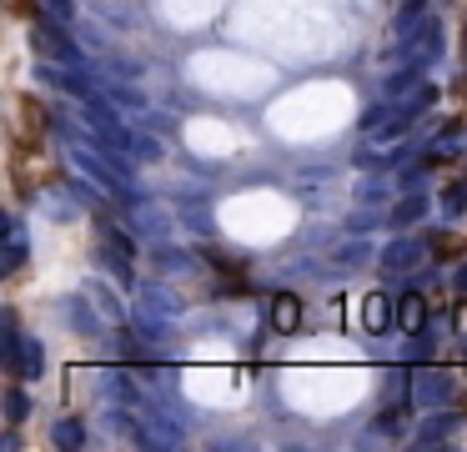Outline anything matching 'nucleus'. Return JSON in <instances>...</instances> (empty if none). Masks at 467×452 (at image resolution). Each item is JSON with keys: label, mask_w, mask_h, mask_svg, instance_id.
<instances>
[{"label": "nucleus", "mask_w": 467, "mask_h": 452, "mask_svg": "<svg viewBox=\"0 0 467 452\" xmlns=\"http://www.w3.org/2000/svg\"><path fill=\"white\" fill-rule=\"evenodd\" d=\"M433 101H437V91H433V86H422V91L412 96V101H402V106H397V111L387 116V121L377 126V141H397V136H407V131H412V126H417L422 116H427V106H433Z\"/></svg>", "instance_id": "obj_1"}, {"label": "nucleus", "mask_w": 467, "mask_h": 452, "mask_svg": "<svg viewBox=\"0 0 467 452\" xmlns=\"http://www.w3.org/2000/svg\"><path fill=\"white\" fill-rule=\"evenodd\" d=\"M347 232H352V236H362V232H372V217H367V211H357V217L347 221Z\"/></svg>", "instance_id": "obj_21"}, {"label": "nucleus", "mask_w": 467, "mask_h": 452, "mask_svg": "<svg viewBox=\"0 0 467 452\" xmlns=\"http://www.w3.org/2000/svg\"><path fill=\"white\" fill-rule=\"evenodd\" d=\"M427 61H433V56H427V50H417V56H412L407 65L387 71V80H382V96H392V101H397L402 91H412V86L422 80V71H427Z\"/></svg>", "instance_id": "obj_5"}, {"label": "nucleus", "mask_w": 467, "mask_h": 452, "mask_svg": "<svg viewBox=\"0 0 467 452\" xmlns=\"http://www.w3.org/2000/svg\"><path fill=\"white\" fill-rule=\"evenodd\" d=\"M46 372V352H41V342H26L20 347V377H41Z\"/></svg>", "instance_id": "obj_15"}, {"label": "nucleus", "mask_w": 467, "mask_h": 452, "mask_svg": "<svg viewBox=\"0 0 467 452\" xmlns=\"http://www.w3.org/2000/svg\"><path fill=\"white\" fill-rule=\"evenodd\" d=\"M111 251H121V257H131V251H136V241H131V236H126L121 226H111Z\"/></svg>", "instance_id": "obj_20"}, {"label": "nucleus", "mask_w": 467, "mask_h": 452, "mask_svg": "<svg viewBox=\"0 0 467 452\" xmlns=\"http://www.w3.org/2000/svg\"><path fill=\"white\" fill-rule=\"evenodd\" d=\"M131 157H141V161H156V157H161V146H156L151 136H136V141H131Z\"/></svg>", "instance_id": "obj_18"}, {"label": "nucleus", "mask_w": 467, "mask_h": 452, "mask_svg": "<svg viewBox=\"0 0 467 452\" xmlns=\"http://www.w3.org/2000/svg\"><path fill=\"white\" fill-rule=\"evenodd\" d=\"M357 202H387V187H377V181H372V187H367V191H362V196H357Z\"/></svg>", "instance_id": "obj_23"}, {"label": "nucleus", "mask_w": 467, "mask_h": 452, "mask_svg": "<svg viewBox=\"0 0 467 452\" xmlns=\"http://www.w3.org/2000/svg\"><path fill=\"white\" fill-rule=\"evenodd\" d=\"M427 211H433V202H427L422 191H407L402 202H397V206H392V211H387V226H397V232H407V226H417V221L427 217Z\"/></svg>", "instance_id": "obj_7"}, {"label": "nucleus", "mask_w": 467, "mask_h": 452, "mask_svg": "<svg viewBox=\"0 0 467 452\" xmlns=\"http://www.w3.org/2000/svg\"><path fill=\"white\" fill-rule=\"evenodd\" d=\"M5 418H11V427H20V422L31 418V397H26L20 387L5 392Z\"/></svg>", "instance_id": "obj_14"}, {"label": "nucleus", "mask_w": 467, "mask_h": 452, "mask_svg": "<svg viewBox=\"0 0 467 452\" xmlns=\"http://www.w3.org/2000/svg\"><path fill=\"white\" fill-rule=\"evenodd\" d=\"M71 327L86 332V337H96V332H101V322H96V312L86 307V302H71Z\"/></svg>", "instance_id": "obj_16"}, {"label": "nucleus", "mask_w": 467, "mask_h": 452, "mask_svg": "<svg viewBox=\"0 0 467 452\" xmlns=\"http://www.w3.org/2000/svg\"><path fill=\"white\" fill-rule=\"evenodd\" d=\"M116 352H121V357H126V362L136 357V352H141V342H136V332H126V327H121V332H116Z\"/></svg>", "instance_id": "obj_19"}, {"label": "nucleus", "mask_w": 467, "mask_h": 452, "mask_svg": "<svg viewBox=\"0 0 467 452\" xmlns=\"http://www.w3.org/2000/svg\"><path fill=\"white\" fill-rule=\"evenodd\" d=\"M266 327L296 332V327H302V302H296L292 292H277L272 302H266Z\"/></svg>", "instance_id": "obj_6"}, {"label": "nucleus", "mask_w": 467, "mask_h": 452, "mask_svg": "<svg viewBox=\"0 0 467 452\" xmlns=\"http://www.w3.org/2000/svg\"><path fill=\"white\" fill-rule=\"evenodd\" d=\"M367 327H372V332H392V327H397V302L372 296V302H367Z\"/></svg>", "instance_id": "obj_11"}, {"label": "nucleus", "mask_w": 467, "mask_h": 452, "mask_svg": "<svg viewBox=\"0 0 467 452\" xmlns=\"http://www.w3.org/2000/svg\"><path fill=\"white\" fill-rule=\"evenodd\" d=\"M402 418H407V407H402V402H387V407L372 418V433H377V437H397V433H402Z\"/></svg>", "instance_id": "obj_12"}, {"label": "nucleus", "mask_w": 467, "mask_h": 452, "mask_svg": "<svg viewBox=\"0 0 467 452\" xmlns=\"http://www.w3.org/2000/svg\"><path fill=\"white\" fill-rule=\"evenodd\" d=\"M26 266V226L16 217L5 221V272H20Z\"/></svg>", "instance_id": "obj_9"}, {"label": "nucleus", "mask_w": 467, "mask_h": 452, "mask_svg": "<svg viewBox=\"0 0 467 452\" xmlns=\"http://www.w3.org/2000/svg\"><path fill=\"white\" fill-rule=\"evenodd\" d=\"M337 262H367V247H357V241H352V247L337 251Z\"/></svg>", "instance_id": "obj_22"}, {"label": "nucleus", "mask_w": 467, "mask_h": 452, "mask_svg": "<svg viewBox=\"0 0 467 452\" xmlns=\"http://www.w3.org/2000/svg\"><path fill=\"white\" fill-rule=\"evenodd\" d=\"M457 427H463V418H457V412H437V407H433V418L412 433V448H437V442H448Z\"/></svg>", "instance_id": "obj_3"}, {"label": "nucleus", "mask_w": 467, "mask_h": 452, "mask_svg": "<svg viewBox=\"0 0 467 452\" xmlns=\"http://www.w3.org/2000/svg\"><path fill=\"white\" fill-rule=\"evenodd\" d=\"M397 327L402 332L427 327V302H422V292H402V302H397Z\"/></svg>", "instance_id": "obj_8"}, {"label": "nucleus", "mask_w": 467, "mask_h": 452, "mask_svg": "<svg viewBox=\"0 0 467 452\" xmlns=\"http://www.w3.org/2000/svg\"><path fill=\"white\" fill-rule=\"evenodd\" d=\"M106 382H111V392H116L121 402H136V397H141V392H136V382H131V377H126V372H111Z\"/></svg>", "instance_id": "obj_17"}, {"label": "nucleus", "mask_w": 467, "mask_h": 452, "mask_svg": "<svg viewBox=\"0 0 467 452\" xmlns=\"http://www.w3.org/2000/svg\"><path fill=\"white\" fill-rule=\"evenodd\" d=\"M452 287H457V292H463V296H467V262H463V266H457V272H452Z\"/></svg>", "instance_id": "obj_24"}, {"label": "nucleus", "mask_w": 467, "mask_h": 452, "mask_svg": "<svg viewBox=\"0 0 467 452\" xmlns=\"http://www.w3.org/2000/svg\"><path fill=\"white\" fill-rule=\"evenodd\" d=\"M377 266H382L387 277H402V272H417V266H422V241H417V236H392L387 247L377 251Z\"/></svg>", "instance_id": "obj_2"}, {"label": "nucleus", "mask_w": 467, "mask_h": 452, "mask_svg": "<svg viewBox=\"0 0 467 452\" xmlns=\"http://www.w3.org/2000/svg\"><path fill=\"white\" fill-rule=\"evenodd\" d=\"M463 211H467V181L442 187V196H437V217H442V221H457Z\"/></svg>", "instance_id": "obj_10"}, {"label": "nucleus", "mask_w": 467, "mask_h": 452, "mask_svg": "<svg viewBox=\"0 0 467 452\" xmlns=\"http://www.w3.org/2000/svg\"><path fill=\"white\" fill-rule=\"evenodd\" d=\"M50 442H56V448H86V427H80L76 418H61L50 427Z\"/></svg>", "instance_id": "obj_13"}, {"label": "nucleus", "mask_w": 467, "mask_h": 452, "mask_svg": "<svg viewBox=\"0 0 467 452\" xmlns=\"http://www.w3.org/2000/svg\"><path fill=\"white\" fill-rule=\"evenodd\" d=\"M422 387H417V402L422 407H442L457 397V382H452V372H442V367H433V372H422L417 377Z\"/></svg>", "instance_id": "obj_4"}]
</instances>
